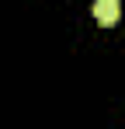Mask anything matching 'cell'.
<instances>
[{"label": "cell", "mask_w": 125, "mask_h": 129, "mask_svg": "<svg viewBox=\"0 0 125 129\" xmlns=\"http://www.w3.org/2000/svg\"><path fill=\"white\" fill-rule=\"evenodd\" d=\"M118 14H122V4H118V0H97V4H94V18L104 21V24L118 21Z\"/></svg>", "instance_id": "obj_1"}]
</instances>
